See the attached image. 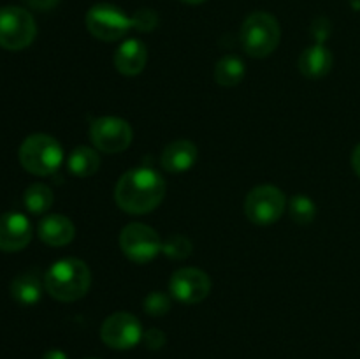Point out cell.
<instances>
[{
	"instance_id": "4",
	"label": "cell",
	"mask_w": 360,
	"mask_h": 359,
	"mask_svg": "<svg viewBox=\"0 0 360 359\" xmlns=\"http://www.w3.org/2000/svg\"><path fill=\"white\" fill-rule=\"evenodd\" d=\"M18 158L30 175L49 176L62 165L63 150L55 137L48 134H32L21 143Z\"/></svg>"
},
{
	"instance_id": "15",
	"label": "cell",
	"mask_w": 360,
	"mask_h": 359,
	"mask_svg": "<svg viewBox=\"0 0 360 359\" xmlns=\"http://www.w3.org/2000/svg\"><path fill=\"white\" fill-rule=\"evenodd\" d=\"M197 146L188 139H176L162 151V165L169 172H185L195 164Z\"/></svg>"
},
{
	"instance_id": "7",
	"label": "cell",
	"mask_w": 360,
	"mask_h": 359,
	"mask_svg": "<svg viewBox=\"0 0 360 359\" xmlns=\"http://www.w3.org/2000/svg\"><path fill=\"white\" fill-rule=\"evenodd\" d=\"M120 246L132 263L146 264L162 252V239L150 225L132 222L120 232Z\"/></svg>"
},
{
	"instance_id": "23",
	"label": "cell",
	"mask_w": 360,
	"mask_h": 359,
	"mask_svg": "<svg viewBox=\"0 0 360 359\" xmlns=\"http://www.w3.org/2000/svg\"><path fill=\"white\" fill-rule=\"evenodd\" d=\"M171 310V296L162 291H153L144 299V312L151 317H162Z\"/></svg>"
},
{
	"instance_id": "18",
	"label": "cell",
	"mask_w": 360,
	"mask_h": 359,
	"mask_svg": "<svg viewBox=\"0 0 360 359\" xmlns=\"http://www.w3.org/2000/svg\"><path fill=\"white\" fill-rule=\"evenodd\" d=\"M98 164H101L98 153L90 146L74 148L69 155V160H67V168L77 178L91 176L98 169Z\"/></svg>"
},
{
	"instance_id": "9",
	"label": "cell",
	"mask_w": 360,
	"mask_h": 359,
	"mask_svg": "<svg viewBox=\"0 0 360 359\" xmlns=\"http://www.w3.org/2000/svg\"><path fill=\"white\" fill-rule=\"evenodd\" d=\"M143 326L139 319L129 312H116L102 322L101 338L115 351H129L143 341Z\"/></svg>"
},
{
	"instance_id": "3",
	"label": "cell",
	"mask_w": 360,
	"mask_h": 359,
	"mask_svg": "<svg viewBox=\"0 0 360 359\" xmlns=\"http://www.w3.org/2000/svg\"><path fill=\"white\" fill-rule=\"evenodd\" d=\"M281 28L276 18L269 13H252L241 25L239 41L243 49L253 58H266L278 48Z\"/></svg>"
},
{
	"instance_id": "22",
	"label": "cell",
	"mask_w": 360,
	"mask_h": 359,
	"mask_svg": "<svg viewBox=\"0 0 360 359\" xmlns=\"http://www.w3.org/2000/svg\"><path fill=\"white\" fill-rule=\"evenodd\" d=\"M162 252L174 260H183L192 253V241L183 234H171L162 241Z\"/></svg>"
},
{
	"instance_id": "5",
	"label": "cell",
	"mask_w": 360,
	"mask_h": 359,
	"mask_svg": "<svg viewBox=\"0 0 360 359\" xmlns=\"http://www.w3.org/2000/svg\"><path fill=\"white\" fill-rule=\"evenodd\" d=\"M37 35L34 16L23 7H0V46L9 51L28 48Z\"/></svg>"
},
{
	"instance_id": "27",
	"label": "cell",
	"mask_w": 360,
	"mask_h": 359,
	"mask_svg": "<svg viewBox=\"0 0 360 359\" xmlns=\"http://www.w3.org/2000/svg\"><path fill=\"white\" fill-rule=\"evenodd\" d=\"M352 168H354L355 175L360 178V143L354 148V153H352Z\"/></svg>"
},
{
	"instance_id": "2",
	"label": "cell",
	"mask_w": 360,
	"mask_h": 359,
	"mask_svg": "<svg viewBox=\"0 0 360 359\" xmlns=\"http://www.w3.org/2000/svg\"><path fill=\"white\" fill-rule=\"evenodd\" d=\"M90 285V270L83 260L76 257L56 260L44 275L46 292L58 301H77L86 296Z\"/></svg>"
},
{
	"instance_id": "29",
	"label": "cell",
	"mask_w": 360,
	"mask_h": 359,
	"mask_svg": "<svg viewBox=\"0 0 360 359\" xmlns=\"http://www.w3.org/2000/svg\"><path fill=\"white\" fill-rule=\"evenodd\" d=\"M183 4H188V6H199V4L206 2V0H179Z\"/></svg>"
},
{
	"instance_id": "20",
	"label": "cell",
	"mask_w": 360,
	"mask_h": 359,
	"mask_svg": "<svg viewBox=\"0 0 360 359\" xmlns=\"http://www.w3.org/2000/svg\"><path fill=\"white\" fill-rule=\"evenodd\" d=\"M23 203L30 213H46L53 206V192L44 183H32L23 194Z\"/></svg>"
},
{
	"instance_id": "30",
	"label": "cell",
	"mask_w": 360,
	"mask_h": 359,
	"mask_svg": "<svg viewBox=\"0 0 360 359\" xmlns=\"http://www.w3.org/2000/svg\"><path fill=\"white\" fill-rule=\"evenodd\" d=\"M86 359H97V358H86Z\"/></svg>"
},
{
	"instance_id": "28",
	"label": "cell",
	"mask_w": 360,
	"mask_h": 359,
	"mask_svg": "<svg viewBox=\"0 0 360 359\" xmlns=\"http://www.w3.org/2000/svg\"><path fill=\"white\" fill-rule=\"evenodd\" d=\"M42 359H69V358H67V354L63 351L51 348V351H48L44 355H42Z\"/></svg>"
},
{
	"instance_id": "24",
	"label": "cell",
	"mask_w": 360,
	"mask_h": 359,
	"mask_svg": "<svg viewBox=\"0 0 360 359\" xmlns=\"http://www.w3.org/2000/svg\"><path fill=\"white\" fill-rule=\"evenodd\" d=\"M158 25V14L151 9H139L132 16V28L139 32H151Z\"/></svg>"
},
{
	"instance_id": "14",
	"label": "cell",
	"mask_w": 360,
	"mask_h": 359,
	"mask_svg": "<svg viewBox=\"0 0 360 359\" xmlns=\"http://www.w3.org/2000/svg\"><path fill=\"white\" fill-rule=\"evenodd\" d=\"M37 234L46 245L65 246L76 236V227L72 220L63 215H48L37 225Z\"/></svg>"
},
{
	"instance_id": "8",
	"label": "cell",
	"mask_w": 360,
	"mask_h": 359,
	"mask_svg": "<svg viewBox=\"0 0 360 359\" xmlns=\"http://www.w3.org/2000/svg\"><path fill=\"white\" fill-rule=\"evenodd\" d=\"M287 208L285 194L274 185H259L250 190L245 201V213L257 225H271L280 220Z\"/></svg>"
},
{
	"instance_id": "6",
	"label": "cell",
	"mask_w": 360,
	"mask_h": 359,
	"mask_svg": "<svg viewBox=\"0 0 360 359\" xmlns=\"http://www.w3.org/2000/svg\"><path fill=\"white\" fill-rule=\"evenodd\" d=\"M84 21L88 32L104 42L118 41L132 28V18L127 16L120 7L105 2L90 7Z\"/></svg>"
},
{
	"instance_id": "13",
	"label": "cell",
	"mask_w": 360,
	"mask_h": 359,
	"mask_svg": "<svg viewBox=\"0 0 360 359\" xmlns=\"http://www.w3.org/2000/svg\"><path fill=\"white\" fill-rule=\"evenodd\" d=\"M148 62V49L139 39H127L115 53V67L123 76H137Z\"/></svg>"
},
{
	"instance_id": "19",
	"label": "cell",
	"mask_w": 360,
	"mask_h": 359,
	"mask_svg": "<svg viewBox=\"0 0 360 359\" xmlns=\"http://www.w3.org/2000/svg\"><path fill=\"white\" fill-rule=\"evenodd\" d=\"M245 73V62L239 56L227 55L218 60L217 67H214V80L221 87H236L243 81Z\"/></svg>"
},
{
	"instance_id": "25",
	"label": "cell",
	"mask_w": 360,
	"mask_h": 359,
	"mask_svg": "<svg viewBox=\"0 0 360 359\" xmlns=\"http://www.w3.org/2000/svg\"><path fill=\"white\" fill-rule=\"evenodd\" d=\"M165 341H167L165 333L162 329H157V327H153V329H148L146 333L143 334V344L146 345L150 351H158V348L164 347Z\"/></svg>"
},
{
	"instance_id": "21",
	"label": "cell",
	"mask_w": 360,
	"mask_h": 359,
	"mask_svg": "<svg viewBox=\"0 0 360 359\" xmlns=\"http://www.w3.org/2000/svg\"><path fill=\"white\" fill-rule=\"evenodd\" d=\"M288 211L297 224H311L316 217L315 203L302 194L292 197L290 203H288Z\"/></svg>"
},
{
	"instance_id": "12",
	"label": "cell",
	"mask_w": 360,
	"mask_h": 359,
	"mask_svg": "<svg viewBox=\"0 0 360 359\" xmlns=\"http://www.w3.org/2000/svg\"><path fill=\"white\" fill-rule=\"evenodd\" d=\"M32 225L23 213L9 211L0 215V250L20 252L30 243Z\"/></svg>"
},
{
	"instance_id": "26",
	"label": "cell",
	"mask_w": 360,
	"mask_h": 359,
	"mask_svg": "<svg viewBox=\"0 0 360 359\" xmlns=\"http://www.w3.org/2000/svg\"><path fill=\"white\" fill-rule=\"evenodd\" d=\"M32 9H37V11H48L53 9L60 0H25Z\"/></svg>"
},
{
	"instance_id": "17",
	"label": "cell",
	"mask_w": 360,
	"mask_h": 359,
	"mask_svg": "<svg viewBox=\"0 0 360 359\" xmlns=\"http://www.w3.org/2000/svg\"><path fill=\"white\" fill-rule=\"evenodd\" d=\"M11 296L16 299L20 305L32 306L39 303L42 296V284L39 277L32 271H27L23 275H18L11 284Z\"/></svg>"
},
{
	"instance_id": "1",
	"label": "cell",
	"mask_w": 360,
	"mask_h": 359,
	"mask_svg": "<svg viewBox=\"0 0 360 359\" xmlns=\"http://www.w3.org/2000/svg\"><path fill=\"white\" fill-rule=\"evenodd\" d=\"M165 197V182L155 169H130L120 176L115 199L120 210L130 215H144L160 206Z\"/></svg>"
},
{
	"instance_id": "10",
	"label": "cell",
	"mask_w": 360,
	"mask_h": 359,
	"mask_svg": "<svg viewBox=\"0 0 360 359\" xmlns=\"http://www.w3.org/2000/svg\"><path fill=\"white\" fill-rule=\"evenodd\" d=\"M132 127L118 116H101L90 127V139L104 153L125 151L132 143Z\"/></svg>"
},
{
	"instance_id": "11",
	"label": "cell",
	"mask_w": 360,
	"mask_h": 359,
	"mask_svg": "<svg viewBox=\"0 0 360 359\" xmlns=\"http://www.w3.org/2000/svg\"><path fill=\"white\" fill-rule=\"evenodd\" d=\"M169 292L172 298L185 305H197L210 296L211 280L202 270L181 267L171 277Z\"/></svg>"
},
{
	"instance_id": "16",
	"label": "cell",
	"mask_w": 360,
	"mask_h": 359,
	"mask_svg": "<svg viewBox=\"0 0 360 359\" xmlns=\"http://www.w3.org/2000/svg\"><path fill=\"white\" fill-rule=\"evenodd\" d=\"M333 53L329 48L323 44H315L311 48H306L299 56V70L302 76L309 77V80H320V77L327 76L333 67Z\"/></svg>"
}]
</instances>
